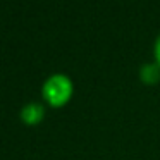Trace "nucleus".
<instances>
[{"mask_svg":"<svg viewBox=\"0 0 160 160\" xmlns=\"http://www.w3.org/2000/svg\"><path fill=\"white\" fill-rule=\"evenodd\" d=\"M72 97V81L64 74H53L43 84V98L52 107H64Z\"/></svg>","mask_w":160,"mask_h":160,"instance_id":"f257e3e1","label":"nucleus"},{"mask_svg":"<svg viewBox=\"0 0 160 160\" xmlns=\"http://www.w3.org/2000/svg\"><path fill=\"white\" fill-rule=\"evenodd\" d=\"M43 115H45V110H43V107L40 103H28L21 110V119L28 126H35L38 122H42Z\"/></svg>","mask_w":160,"mask_h":160,"instance_id":"f03ea898","label":"nucleus"},{"mask_svg":"<svg viewBox=\"0 0 160 160\" xmlns=\"http://www.w3.org/2000/svg\"><path fill=\"white\" fill-rule=\"evenodd\" d=\"M139 78L146 84H155L160 81V66L158 64H146L139 71Z\"/></svg>","mask_w":160,"mask_h":160,"instance_id":"7ed1b4c3","label":"nucleus"},{"mask_svg":"<svg viewBox=\"0 0 160 160\" xmlns=\"http://www.w3.org/2000/svg\"><path fill=\"white\" fill-rule=\"evenodd\" d=\"M155 60H157V64L160 66V36L157 38V42H155Z\"/></svg>","mask_w":160,"mask_h":160,"instance_id":"20e7f679","label":"nucleus"}]
</instances>
